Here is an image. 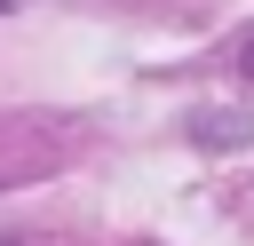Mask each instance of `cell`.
<instances>
[{
    "label": "cell",
    "mask_w": 254,
    "mask_h": 246,
    "mask_svg": "<svg viewBox=\"0 0 254 246\" xmlns=\"http://www.w3.org/2000/svg\"><path fill=\"white\" fill-rule=\"evenodd\" d=\"M238 63H246V79H254V40H246V56H238Z\"/></svg>",
    "instance_id": "6da1fadb"
},
{
    "label": "cell",
    "mask_w": 254,
    "mask_h": 246,
    "mask_svg": "<svg viewBox=\"0 0 254 246\" xmlns=\"http://www.w3.org/2000/svg\"><path fill=\"white\" fill-rule=\"evenodd\" d=\"M0 8H16V0H0Z\"/></svg>",
    "instance_id": "7a4b0ae2"
}]
</instances>
